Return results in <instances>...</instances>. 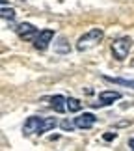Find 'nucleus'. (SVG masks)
Wrapping results in <instances>:
<instances>
[{"instance_id": "obj_1", "label": "nucleus", "mask_w": 134, "mask_h": 151, "mask_svg": "<svg viewBox=\"0 0 134 151\" xmlns=\"http://www.w3.org/2000/svg\"><path fill=\"white\" fill-rule=\"evenodd\" d=\"M104 37V30L102 28H90L84 36L78 37L77 41V50L78 52H86V50H91L93 47H97L99 43L102 41Z\"/></svg>"}, {"instance_id": "obj_2", "label": "nucleus", "mask_w": 134, "mask_h": 151, "mask_svg": "<svg viewBox=\"0 0 134 151\" xmlns=\"http://www.w3.org/2000/svg\"><path fill=\"white\" fill-rule=\"evenodd\" d=\"M132 39L130 37H127V36H123V37H118L115 41L112 43V54H114V58L115 60H125L127 56H129V52H130V49H132Z\"/></svg>"}, {"instance_id": "obj_3", "label": "nucleus", "mask_w": 134, "mask_h": 151, "mask_svg": "<svg viewBox=\"0 0 134 151\" xmlns=\"http://www.w3.org/2000/svg\"><path fill=\"white\" fill-rule=\"evenodd\" d=\"M15 32L22 41H36L41 30H37V28L34 24H30V22H21V24H17Z\"/></svg>"}, {"instance_id": "obj_4", "label": "nucleus", "mask_w": 134, "mask_h": 151, "mask_svg": "<svg viewBox=\"0 0 134 151\" xmlns=\"http://www.w3.org/2000/svg\"><path fill=\"white\" fill-rule=\"evenodd\" d=\"M52 39H54V30L52 28H45V30L39 32L37 39L34 41V47L37 50H47V47L52 43Z\"/></svg>"}, {"instance_id": "obj_5", "label": "nucleus", "mask_w": 134, "mask_h": 151, "mask_svg": "<svg viewBox=\"0 0 134 151\" xmlns=\"http://www.w3.org/2000/svg\"><path fill=\"white\" fill-rule=\"evenodd\" d=\"M41 121H43L41 116H32V118H28L24 121V127H22V134H24V136L37 134V132H39V127H41Z\"/></svg>"}, {"instance_id": "obj_6", "label": "nucleus", "mask_w": 134, "mask_h": 151, "mask_svg": "<svg viewBox=\"0 0 134 151\" xmlns=\"http://www.w3.org/2000/svg\"><path fill=\"white\" fill-rule=\"evenodd\" d=\"M121 93L115 90H106L99 93V103H93V106H106V104H112L114 101H119Z\"/></svg>"}, {"instance_id": "obj_7", "label": "nucleus", "mask_w": 134, "mask_h": 151, "mask_svg": "<svg viewBox=\"0 0 134 151\" xmlns=\"http://www.w3.org/2000/svg\"><path fill=\"white\" fill-rule=\"evenodd\" d=\"M75 123H77L78 129H91V127L97 123V118L91 112H84V114H80L78 118H75Z\"/></svg>"}, {"instance_id": "obj_8", "label": "nucleus", "mask_w": 134, "mask_h": 151, "mask_svg": "<svg viewBox=\"0 0 134 151\" xmlns=\"http://www.w3.org/2000/svg\"><path fill=\"white\" fill-rule=\"evenodd\" d=\"M50 106L54 108L58 114H63L67 110V99L63 95H54V97H50Z\"/></svg>"}, {"instance_id": "obj_9", "label": "nucleus", "mask_w": 134, "mask_h": 151, "mask_svg": "<svg viewBox=\"0 0 134 151\" xmlns=\"http://www.w3.org/2000/svg\"><path fill=\"white\" fill-rule=\"evenodd\" d=\"M71 50V45L67 43V39L65 37H56V41H54V52H58V54H67V52Z\"/></svg>"}, {"instance_id": "obj_10", "label": "nucleus", "mask_w": 134, "mask_h": 151, "mask_svg": "<svg viewBox=\"0 0 134 151\" xmlns=\"http://www.w3.org/2000/svg\"><path fill=\"white\" fill-rule=\"evenodd\" d=\"M102 78L108 80V82H114V84H119V86H127V88L134 90V80H127V78H119V77H108V75H102Z\"/></svg>"}, {"instance_id": "obj_11", "label": "nucleus", "mask_w": 134, "mask_h": 151, "mask_svg": "<svg viewBox=\"0 0 134 151\" xmlns=\"http://www.w3.org/2000/svg\"><path fill=\"white\" fill-rule=\"evenodd\" d=\"M56 125H58V119H56V118H43L41 127H39V132H37V134H43V132L50 131V129H54Z\"/></svg>"}, {"instance_id": "obj_12", "label": "nucleus", "mask_w": 134, "mask_h": 151, "mask_svg": "<svg viewBox=\"0 0 134 151\" xmlns=\"http://www.w3.org/2000/svg\"><path fill=\"white\" fill-rule=\"evenodd\" d=\"M80 108H82V103L78 99H75V97H69L67 99V110L69 112H78Z\"/></svg>"}, {"instance_id": "obj_13", "label": "nucleus", "mask_w": 134, "mask_h": 151, "mask_svg": "<svg viewBox=\"0 0 134 151\" xmlns=\"http://www.w3.org/2000/svg\"><path fill=\"white\" fill-rule=\"evenodd\" d=\"M0 15H2V19L6 21V19H15V9L13 8H8L6 4H2V11H0Z\"/></svg>"}, {"instance_id": "obj_14", "label": "nucleus", "mask_w": 134, "mask_h": 151, "mask_svg": "<svg viewBox=\"0 0 134 151\" xmlns=\"http://www.w3.org/2000/svg\"><path fill=\"white\" fill-rule=\"evenodd\" d=\"M60 127L65 132H71V131H75V127H77V123H75V121H69V119H63L62 123H60Z\"/></svg>"}, {"instance_id": "obj_15", "label": "nucleus", "mask_w": 134, "mask_h": 151, "mask_svg": "<svg viewBox=\"0 0 134 151\" xmlns=\"http://www.w3.org/2000/svg\"><path fill=\"white\" fill-rule=\"evenodd\" d=\"M118 136L115 132H106V134H102V140H106V142H110V140H114V138Z\"/></svg>"}, {"instance_id": "obj_16", "label": "nucleus", "mask_w": 134, "mask_h": 151, "mask_svg": "<svg viewBox=\"0 0 134 151\" xmlns=\"http://www.w3.org/2000/svg\"><path fill=\"white\" fill-rule=\"evenodd\" d=\"M129 144H130V147H134V140H130V142H129Z\"/></svg>"}, {"instance_id": "obj_17", "label": "nucleus", "mask_w": 134, "mask_h": 151, "mask_svg": "<svg viewBox=\"0 0 134 151\" xmlns=\"http://www.w3.org/2000/svg\"><path fill=\"white\" fill-rule=\"evenodd\" d=\"M132 65H134V60H132Z\"/></svg>"}]
</instances>
